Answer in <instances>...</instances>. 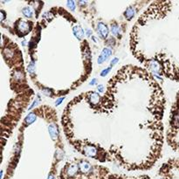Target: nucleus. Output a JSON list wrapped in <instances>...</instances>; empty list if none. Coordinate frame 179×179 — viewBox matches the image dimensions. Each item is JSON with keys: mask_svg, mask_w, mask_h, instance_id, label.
Instances as JSON below:
<instances>
[{"mask_svg": "<svg viewBox=\"0 0 179 179\" xmlns=\"http://www.w3.org/2000/svg\"><path fill=\"white\" fill-rule=\"evenodd\" d=\"M119 62V59L118 58H114L113 60H111V64H110V66L111 67H113L114 66H115L117 63Z\"/></svg>", "mask_w": 179, "mask_h": 179, "instance_id": "9b49d317", "label": "nucleus"}, {"mask_svg": "<svg viewBox=\"0 0 179 179\" xmlns=\"http://www.w3.org/2000/svg\"><path fill=\"white\" fill-rule=\"evenodd\" d=\"M97 89L99 92H101V93H102L103 91H104V86L102 85V84H100V85H98V87H97Z\"/></svg>", "mask_w": 179, "mask_h": 179, "instance_id": "ddd939ff", "label": "nucleus"}, {"mask_svg": "<svg viewBox=\"0 0 179 179\" xmlns=\"http://www.w3.org/2000/svg\"><path fill=\"white\" fill-rule=\"evenodd\" d=\"M112 53H113V51H112L111 48H107V47H106V48H104V49H102V51L100 56L98 57L97 63H98L99 65H102L103 62H105L106 60H107V59L112 55Z\"/></svg>", "mask_w": 179, "mask_h": 179, "instance_id": "f257e3e1", "label": "nucleus"}, {"mask_svg": "<svg viewBox=\"0 0 179 179\" xmlns=\"http://www.w3.org/2000/svg\"><path fill=\"white\" fill-rule=\"evenodd\" d=\"M22 13L26 16V17H27V18H31L32 16V11H31V9L30 7L26 6V7H25V8L22 9Z\"/></svg>", "mask_w": 179, "mask_h": 179, "instance_id": "6e6552de", "label": "nucleus"}, {"mask_svg": "<svg viewBox=\"0 0 179 179\" xmlns=\"http://www.w3.org/2000/svg\"><path fill=\"white\" fill-rule=\"evenodd\" d=\"M64 100H65V97H61L60 99H58V100L55 102V105H56V106H60V105L63 102Z\"/></svg>", "mask_w": 179, "mask_h": 179, "instance_id": "f8f14e48", "label": "nucleus"}, {"mask_svg": "<svg viewBox=\"0 0 179 179\" xmlns=\"http://www.w3.org/2000/svg\"><path fill=\"white\" fill-rule=\"evenodd\" d=\"M107 179H140V178H129V177L118 176V175H108Z\"/></svg>", "mask_w": 179, "mask_h": 179, "instance_id": "0eeeda50", "label": "nucleus"}, {"mask_svg": "<svg viewBox=\"0 0 179 179\" xmlns=\"http://www.w3.org/2000/svg\"><path fill=\"white\" fill-rule=\"evenodd\" d=\"M73 31H74L75 35L77 37L78 39H81V38L84 36V31L79 26H75L73 28Z\"/></svg>", "mask_w": 179, "mask_h": 179, "instance_id": "39448f33", "label": "nucleus"}, {"mask_svg": "<svg viewBox=\"0 0 179 179\" xmlns=\"http://www.w3.org/2000/svg\"><path fill=\"white\" fill-rule=\"evenodd\" d=\"M97 83V80L96 79H93L92 80H91V82H90V85L91 86H94V85H95Z\"/></svg>", "mask_w": 179, "mask_h": 179, "instance_id": "4468645a", "label": "nucleus"}, {"mask_svg": "<svg viewBox=\"0 0 179 179\" xmlns=\"http://www.w3.org/2000/svg\"><path fill=\"white\" fill-rule=\"evenodd\" d=\"M97 33L102 39H106L108 35V28L103 22H99L97 25Z\"/></svg>", "mask_w": 179, "mask_h": 179, "instance_id": "f03ea898", "label": "nucleus"}, {"mask_svg": "<svg viewBox=\"0 0 179 179\" xmlns=\"http://www.w3.org/2000/svg\"><path fill=\"white\" fill-rule=\"evenodd\" d=\"M112 69V67L111 66H109V67H107V68H106V69H103L102 70V72L101 73V76L102 77H105V76H107V75L110 72V70Z\"/></svg>", "mask_w": 179, "mask_h": 179, "instance_id": "9d476101", "label": "nucleus"}, {"mask_svg": "<svg viewBox=\"0 0 179 179\" xmlns=\"http://www.w3.org/2000/svg\"><path fill=\"white\" fill-rule=\"evenodd\" d=\"M91 35H92V30L88 29V30H87V36H88V37H90Z\"/></svg>", "mask_w": 179, "mask_h": 179, "instance_id": "2eb2a0df", "label": "nucleus"}, {"mask_svg": "<svg viewBox=\"0 0 179 179\" xmlns=\"http://www.w3.org/2000/svg\"><path fill=\"white\" fill-rule=\"evenodd\" d=\"M134 14H135V9H134V7H132V6L127 8V10L124 12V16L128 21H130L133 18Z\"/></svg>", "mask_w": 179, "mask_h": 179, "instance_id": "20e7f679", "label": "nucleus"}, {"mask_svg": "<svg viewBox=\"0 0 179 179\" xmlns=\"http://www.w3.org/2000/svg\"><path fill=\"white\" fill-rule=\"evenodd\" d=\"M48 130H49V134H50V136L53 140H56L58 135H59V131H58V128L53 125V124H51L49 125L48 127Z\"/></svg>", "mask_w": 179, "mask_h": 179, "instance_id": "7ed1b4c3", "label": "nucleus"}, {"mask_svg": "<svg viewBox=\"0 0 179 179\" xmlns=\"http://www.w3.org/2000/svg\"><path fill=\"white\" fill-rule=\"evenodd\" d=\"M66 4L67 6L72 10V11H75V2L74 1H67L66 2Z\"/></svg>", "mask_w": 179, "mask_h": 179, "instance_id": "1a4fd4ad", "label": "nucleus"}, {"mask_svg": "<svg viewBox=\"0 0 179 179\" xmlns=\"http://www.w3.org/2000/svg\"><path fill=\"white\" fill-rule=\"evenodd\" d=\"M120 31H121V28H120V26H118V24L116 22L111 24V31H112V33L115 36L120 35Z\"/></svg>", "mask_w": 179, "mask_h": 179, "instance_id": "423d86ee", "label": "nucleus"}]
</instances>
